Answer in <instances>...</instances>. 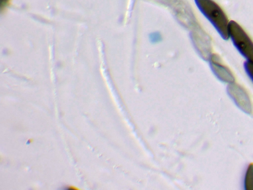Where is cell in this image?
Masks as SVG:
<instances>
[{
  "mask_svg": "<svg viewBox=\"0 0 253 190\" xmlns=\"http://www.w3.org/2000/svg\"><path fill=\"white\" fill-rule=\"evenodd\" d=\"M201 13L211 22L224 40H228V22L221 8L212 0H194Z\"/></svg>",
  "mask_w": 253,
  "mask_h": 190,
  "instance_id": "6da1fadb",
  "label": "cell"
},
{
  "mask_svg": "<svg viewBox=\"0 0 253 190\" xmlns=\"http://www.w3.org/2000/svg\"><path fill=\"white\" fill-rule=\"evenodd\" d=\"M228 35L239 52L253 64V42L244 29L235 21H230Z\"/></svg>",
  "mask_w": 253,
  "mask_h": 190,
  "instance_id": "7a4b0ae2",
  "label": "cell"
},
{
  "mask_svg": "<svg viewBox=\"0 0 253 190\" xmlns=\"http://www.w3.org/2000/svg\"><path fill=\"white\" fill-rule=\"evenodd\" d=\"M192 27L190 36L195 48L203 59L209 60L211 54L209 37L197 23Z\"/></svg>",
  "mask_w": 253,
  "mask_h": 190,
  "instance_id": "3957f363",
  "label": "cell"
},
{
  "mask_svg": "<svg viewBox=\"0 0 253 190\" xmlns=\"http://www.w3.org/2000/svg\"><path fill=\"white\" fill-rule=\"evenodd\" d=\"M227 92L241 110L247 114H250L252 112V105L250 97L242 87L233 82L229 84L227 86Z\"/></svg>",
  "mask_w": 253,
  "mask_h": 190,
  "instance_id": "277c9868",
  "label": "cell"
},
{
  "mask_svg": "<svg viewBox=\"0 0 253 190\" xmlns=\"http://www.w3.org/2000/svg\"><path fill=\"white\" fill-rule=\"evenodd\" d=\"M181 24L192 27L196 23L190 7L182 0H167Z\"/></svg>",
  "mask_w": 253,
  "mask_h": 190,
  "instance_id": "5b68a950",
  "label": "cell"
},
{
  "mask_svg": "<svg viewBox=\"0 0 253 190\" xmlns=\"http://www.w3.org/2000/svg\"><path fill=\"white\" fill-rule=\"evenodd\" d=\"M209 60L212 71L218 79L229 84L234 82L235 78L233 74L221 63L220 58L217 55L211 54Z\"/></svg>",
  "mask_w": 253,
  "mask_h": 190,
  "instance_id": "8992f818",
  "label": "cell"
},
{
  "mask_svg": "<svg viewBox=\"0 0 253 190\" xmlns=\"http://www.w3.org/2000/svg\"><path fill=\"white\" fill-rule=\"evenodd\" d=\"M245 189L246 190H253V163L249 165L244 180Z\"/></svg>",
  "mask_w": 253,
  "mask_h": 190,
  "instance_id": "52a82bcc",
  "label": "cell"
},
{
  "mask_svg": "<svg viewBox=\"0 0 253 190\" xmlns=\"http://www.w3.org/2000/svg\"><path fill=\"white\" fill-rule=\"evenodd\" d=\"M149 38L151 43L153 44L159 43L162 40V36L159 32L151 33L149 35Z\"/></svg>",
  "mask_w": 253,
  "mask_h": 190,
  "instance_id": "ba28073f",
  "label": "cell"
},
{
  "mask_svg": "<svg viewBox=\"0 0 253 190\" xmlns=\"http://www.w3.org/2000/svg\"><path fill=\"white\" fill-rule=\"evenodd\" d=\"M244 68L249 77L253 81V64L247 61L244 63Z\"/></svg>",
  "mask_w": 253,
  "mask_h": 190,
  "instance_id": "9c48e42d",
  "label": "cell"
},
{
  "mask_svg": "<svg viewBox=\"0 0 253 190\" xmlns=\"http://www.w3.org/2000/svg\"><path fill=\"white\" fill-rule=\"evenodd\" d=\"M11 0H0V10L1 11L4 10L5 8L9 6Z\"/></svg>",
  "mask_w": 253,
  "mask_h": 190,
  "instance_id": "30bf717a",
  "label": "cell"
}]
</instances>
